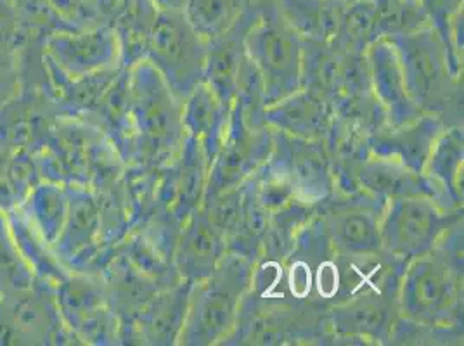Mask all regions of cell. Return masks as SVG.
<instances>
[{
	"instance_id": "obj_23",
	"label": "cell",
	"mask_w": 464,
	"mask_h": 346,
	"mask_svg": "<svg viewBox=\"0 0 464 346\" xmlns=\"http://www.w3.org/2000/svg\"><path fill=\"white\" fill-rule=\"evenodd\" d=\"M283 18L302 40L333 43L348 0H276Z\"/></svg>"
},
{
	"instance_id": "obj_7",
	"label": "cell",
	"mask_w": 464,
	"mask_h": 346,
	"mask_svg": "<svg viewBox=\"0 0 464 346\" xmlns=\"http://www.w3.org/2000/svg\"><path fill=\"white\" fill-rule=\"evenodd\" d=\"M146 61L184 101L205 80L207 40L188 21L182 9H158L150 34Z\"/></svg>"
},
{
	"instance_id": "obj_13",
	"label": "cell",
	"mask_w": 464,
	"mask_h": 346,
	"mask_svg": "<svg viewBox=\"0 0 464 346\" xmlns=\"http://www.w3.org/2000/svg\"><path fill=\"white\" fill-rule=\"evenodd\" d=\"M208 170L210 159L201 144L186 134L179 156L158 172V205L174 213L175 218L184 224L203 205Z\"/></svg>"
},
{
	"instance_id": "obj_32",
	"label": "cell",
	"mask_w": 464,
	"mask_h": 346,
	"mask_svg": "<svg viewBox=\"0 0 464 346\" xmlns=\"http://www.w3.org/2000/svg\"><path fill=\"white\" fill-rule=\"evenodd\" d=\"M241 203H243V189L241 186L217 194L210 199L203 201V210L210 216L215 227L226 235V241H229L232 232L236 231V226L241 216Z\"/></svg>"
},
{
	"instance_id": "obj_9",
	"label": "cell",
	"mask_w": 464,
	"mask_h": 346,
	"mask_svg": "<svg viewBox=\"0 0 464 346\" xmlns=\"http://www.w3.org/2000/svg\"><path fill=\"white\" fill-rule=\"evenodd\" d=\"M264 165L290 186L300 203L317 207L334 193V175L324 140L272 130L271 154Z\"/></svg>"
},
{
	"instance_id": "obj_28",
	"label": "cell",
	"mask_w": 464,
	"mask_h": 346,
	"mask_svg": "<svg viewBox=\"0 0 464 346\" xmlns=\"http://www.w3.org/2000/svg\"><path fill=\"white\" fill-rule=\"evenodd\" d=\"M253 2L255 0H186L182 11L194 30L208 42L229 30Z\"/></svg>"
},
{
	"instance_id": "obj_25",
	"label": "cell",
	"mask_w": 464,
	"mask_h": 346,
	"mask_svg": "<svg viewBox=\"0 0 464 346\" xmlns=\"http://www.w3.org/2000/svg\"><path fill=\"white\" fill-rule=\"evenodd\" d=\"M314 213L315 207L300 201H291L290 205L272 212L258 260L283 264L295 246L298 232L314 216Z\"/></svg>"
},
{
	"instance_id": "obj_19",
	"label": "cell",
	"mask_w": 464,
	"mask_h": 346,
	"mask_svg": "<svg viewBox=\"0 0 464 346\" xmlns=\"http://www.w3.org/2000/svg\"><path fill=\"white\" fill-rule=\"evenodd\" d=\"M258 11L260 0H255L229 30L207 42L205 82L227 108H232L239 66L246 56L245 39L252 28L253 21L258 16Z\"/></svg>"
},
{
	"instance_id": "obj_8",
	"label": "cell",
	"mask_w": 464,
	"mask_h": 346,
	"mask_svg": "<svg viewBox=\"0 0 464 346\" xmlns=\"http://www.w3.org/2000/svg\"><path fill=\"white\" fill-rule=\"evenodd\" d=\"M463 212H445L431 197H402L388 201L380 224L382 250L409 264L433 250Z\"/></svg>"
},
{
	"instance_id": "obj_26",
	"label": "cell",
	"mask_w": 464,
	"mask_h": 346,
	"mask_svg": "<svg viewBox=\"0 0 464 346\" xmlns=\"http://www.w3.org/2000/svg\"><path fill=\"white\" fill-rule=\"evenodd\" d=\"M241 189H243L241 216L236 226V231L232 232L227 241V251L237 253L255 264L262 253V245H264L271 213L256 201L248 180L241 186Z\"/></svg>"
},
{
	"instance_id": "obj_21",
	"label": "cell",
	"mask_w": 464,
	"mask_h": 346,
	"mask_svg": "<svg viewBox=\"0 0 464 346\" xmlns=\"http://www.w3.org/2000/svg\"><path fill=\"white\" fill-rule=\"evenodd\" d=\"M231 120L227 108L203 80L182 101V123L186 134L194 137L212 163Z\"/></svg>"
},
{
	"instance_id": "obj_6",
	"label": "cell",
	"mask_w": 464,
	"mask_h": 346,
	"mask_svg": "<svg viewBox=\"0 0 464 346\" xmlns=\"http://www.w3.org/2000/svg\"><path fill=\"white\" fill-rule=\"evenodd\" d=\"M463 275L433 251L411 260L399 286V313L433 327H463Z\"/></svg>"
},
{
	"instance_id": "obj_12",
	"label": "cell",
	"mask_w": 464,
	"mask_h": 346,
	"mask_svg": "<svg viewBox=\"0 0 464 346\" xmlns=\"http://www.w3.org/2000/svg\"><path fill=\"white\" fill-rule=\"evenodd\" d=\"M399 294L368 291L329 305L331 345L388 346L399 317Z\"/></svg>"
},
{
	"instance_id": "obj_1",
	"label": "cell",
	"mask_w": 464,
	"mask_h": 346,
	"mask_svg": "<svg viewBox=\"0 0 464 346\" xmlns=\"http://www.w3.org/2000/svg\"><path fill=\"white\" fill-rule=\"evenodd\" d=\"M130 70V156L134 168L160 172L180 153L186 139L182 101L146 59Z\"/></svg>"
},
{
	"instance_id": "obj_31",
	"label": "cell",
	"mask_w": 464,
	"mask_h": 346,
	"mask_svg": "<svg viewBox=\"0 0 464 346\" xmlns=\"http://www.w3.org/2000/svg\"><path fill=\"white\" fill-rule=\"evenodd\" d=\"M463 327H433L397 317L392 327L388 346H459L463 345Z\"/></svg>"
},
{
	"instance_id": "obj_17",
	"label": "cell",
	"mask_w": 464,
	"mask_h": 346,
	"mask_svg": "<svg viewBox=\"0 0 464 346\" xmlns=\"http://www.w3.org/2000/svg\"><path fill=\"white\" fill-rule=\"evenodd\" d=\"M366 58L371 89L385 111L388 125L401 127L423 115L407 92L404 73L393 45L387 39H378L371 43Z\"/></svg>"
},
{
	"instance_id": "obj_14",
	"label": "cell",
	"mask_w": 464,
	"mask_h": 346,
	"mask_svg": "<svg viewBox=\"0 0 464 346\" xmlns=\"http://www.w3.org/2000/svg\"><path fill=\"white\" fill-rule=\"evenodd\" d=\"M226 253V235L215 227L201 207L180 227L175 245L174 267L182 281L199 283L217 269Z\"/></svg>"
},
{
	"instance_id": "obj_5",
	"label": "cell",
	"mask_w": 464,
	"mask_h": 346,
	"mask_svg": "<svg viewBox=\"0 0 464 346\" xmlns=\"http://www.w3.org/2000/svg\"><path fill=\"white\" fill-rule=\"evenodd\" d=\"M245 49L264 82L267 106L302 87L304 40L283 18L276 0H260Z\"/></svg>"
},
{
	"instance_id": "obj_20",
	"label": "cell",
	"mask_w": 464,
	"mask_h": 346,
	"mask_svg": "<svg viewBox=\"0 0 464 346\" xmlns=\"http://www.w3.org/2000/svg\"><path fill=\"white\" fill-rule=\"evenodd\" d=\"M333 118L331 102L304 87L267 106L264 113V121L272 130L309 140H324Z\"/></svg>"
},
{
	"instance_id": "obj_33",
	"label": "cell",
	"mask_w": 464,
	"mask_h": 346,
	"mask_svg": "<svg viewBox=\"0 0 464 346\" xmlns=\"http://www.w3.org/2000/svg\"><path fill=\"white\" fill-rule=\"evenodd\" d=\"M156 9H182L186 0H150Z\"/></svg>"
},
{
	"instance_id": "obj_3",
	"label": "cell",
	"mask_w": 464,
	"mask_h": 346,
	"mask_svg": "<svg viewBox=\"0 0 464 346\" xmlns=\"http://www.w3.org/2000/svg\"><path fill=\"white\" fill-rule=\"evenodd\" d=\"M387 40L399 56L407 92L418 110L442 118L447 127L463 125V78L452 73L439 34L428 26Z\"/></svg>"
},
{
	"instance_id": "obj_18",
	"label": "cell",
	"mask_w": 464,
	"mask_h": 346,
	"mask_svg": "<svg viewBox=\"0 0 464 346\" xmlns=\"http://www.w3.org/2000/svg\"><path fill=\"white\" fill-rule=\"evenodd\" d=\"M464 127L450 125L439 135L426 161V182L445 212H463Z\"/></svg>"
},
{
	"instance_id": "obj_4",
	"label": "cell",
	"mask_w": 464,
	"mask_h": 346,
	"mask_svg": "<svg viewBox=\"0 0 464 346\" xmlns=\"http://www.w3.org/2000/svg\"><path fill=\"white\" fill-rule=\"evenodd\" d=\"M252 260L227 251L212 274L191 284L177 346H220L231 334L239 305L252 284Z\"/></svg>"
},
{
	"instance_id": "obj_30",
	"label": "cell",
	"mask_w": 464,
	"mask_h": 346,
	"mask_svg": "<svg viewBox=\"0 0 464 346\" xmlns=\"http://www.w3.org/2000/svg\"><path fill=\"white\" fill-rule=\"evenodd\" d=\"M232 108H236L239 115L243 116L245 123L253 129L267 127L264 121V113L267 108L264 82L248 54L243 58L239 66Z\"/></svg>"
},
{
	"instance_id": "obj_27",
	"label": "cell",
	"mask_w": 464,
	"mask_h": 346,
	"mask_svg": "<svg viewBox=\"0 0 464 346\" xmlns=\"http://www.w3.org/2000/svg\"><path fill=\"white\" fill-rule=\"evenodd\" d=\"M376 40L374 0H348L336 39L331 45L340 53L366 54L371 43Z\"/></svg>"
},
{
	"instance_id": "obj_10",
	"label": "cell",
	"mask_w": 464,
	"mask_h": 346,
	"mask_svg": "<svg viewBox=\"0 0 464 346\" xmlns=\"http://www.w3.org/2000/svg\"><path fill=\"white\" fill-rule=\"evenodd\" d=\"M387 201L366 193H334L315 207L328 232L333 248L340 255H368L382 251L380 224Z\"/></svg>"
},
{
	"instance_id": "obj_11",
	"label": "cell",
	"mask_w": 464,
	"mask_h": 346,
	"mask_svg": "<svg viewBox=\"0 0 464 346\" xmlns=\"http://www.w3.org/2000/svg\"><path fill=\"white\" fill-rule=\"evenodd\" d=\"M271 149V129H253L236 108H231L227 132L210 163L203 201L243 186L267 161Z\"/></svg>"
},
{
	"instance_id": "obj_16",
	"label": "cell",
	"mask_w": 464,
	"mask_h": 346,
	"mask_svg": "<svg viewBox=\"0 0 464 346\" xmlns=\"http://www.w3.org/2000/svg\"><path fill=\"white\" fill-rule=\"evenodd\" d=\"M191 284L189 281H179L169 288L160 289L132 319H129L132 340H137L139 345H179Z\"/></svg>"
},
{
	"instance_id": "obj_24",
	"label": "cell",
	"mask_w": 464,
	"mask_h": 346,
	"mask_svg": "<svg viewBox=\"0 0 464 346\" xmlns=\"http://www.w3.org/2000/svg\"><path fill=\"white\" fill-rule=\"evenodd\" d=\"M302 87L324 97L334 106L342 97V53L331 43L304 40Z\"/></svg>"
},
{
	"instance_id": "obj_15",
	"label": "cell",
	"mask_w": 464,
	"mask_h": 346,
	"mask_svg": "<svg viewBox=\"0 0 464 346\" xmlns=\"http://www.w3.org/2000/svg\"><path fill=\"white\" fill-rule=\"evenodd\" d=\"M444 120L421 115L401 127L385 125L369 135V154L404 165L412 172L423 173L430 153L444 132Z\"/></svg>"
},
{
	"instance_id": "obj_22",
	"label": "cell",
	"mask_w": 464,
	"mask_h": 346,
	"mask_svg": "<svg viewBox=\"0 0 464 346\" xmlns=\"http://www.w3.org/2000/svg\"><path fill=\"white\" fill-rule=\"evenodd\" d=\"M353 180L357 191H366L387 203L402 197H433L423 173L371 154L359 165Z\"/></svg>"
},
{
	"instance_id": "obj_29",
	"label": "cell",
	"mask_w": 464,
	"mask_h": 346,
	"mask_svg": "<svg viewBox=\"0 0 464 346\" xmlns=\"http://www.w3.org/2000/svg\"><path fill=\"white\" fill-rule=\"evenodd\" d=\"M376 35L392 39L431 26L420 0H374Z\"/></svg>"
},
{
	"instance_id": "obj_2",
	"label": "cell",
	"mask_w": 464,
	"mask_h": 346,
	"mask_svg": "<svg viewBox=\"0 0 464 346\" xmlns=\"http://www.w3.org/2000/svg\"><path fill=\"white\" fill-rule=\"evenodd\" d=\"M328 305L246 291L231 334L220 346L331 345Z\"/></svg>"
}]
</instances>
